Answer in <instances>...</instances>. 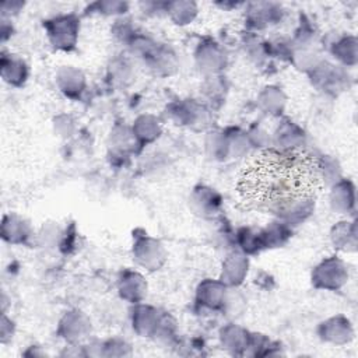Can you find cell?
<instances>
[{
  "instance_id": "obj_1",
  "label": "cell",
  "mask_w": 358,
  "mask_h": 358,
  "mask_svg": "<svg viewBox=\"0 0 358 358\" xmlns=\"http://www.w3.org/2000/svg\"><path fill=\"white\" fill-rule=\"evenodd\" d=\"M323 186V168L315 154L301 147H270L246 159L235 190L248 210L282 213L315 199Z\"/></svg>"
}]
</instances>
